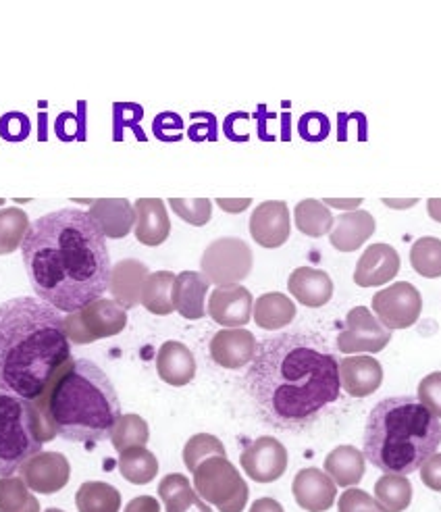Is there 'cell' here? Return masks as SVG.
<instances>
[{
  "instance_id": "cell-35",
  "label": "cell",
  "mask_w": 441,
  "mask_h": 512,
  "mask_svg": "<svg viewBox=\"0 0 441 512\" xmlns=\"http://www.w3.org/2000/svg\"><path fill=\"white\" fill-rule=\"evenodd\" d=\"M30 217L17 207L0 209V256L13 254L21 248L25 236L30 232Z\"/></svg>"
},
{
  "instance_id": "cell-52",
  "label": "cell",
  "mask_w": 441,
  "mask_h": 512,
  "mask_svg": "<svg viewBox=\"0 0 441 512\" xmlns=\"http://www.w3.org/2000/svg\"><path fill=\"white\" fill-rule=\"evenodd\" d=\"M419 200L417 198H410V200H389V198H383V204H387V207H394V209H408V207H414Z\"/></svg>"
},
{
  "instance_id": "cell-17",
  "label": "cell",
  "mask_w": 441,
  "mask_h": 512,
  "mask_svg": "<svg viewBox=\"0 0 441 512\" xmlns=\"http://www.w3.org/2000/svg\"><path fill=\"white\" fill-rule=\"evenodd\" d=\"M342 390L352 398H367L383 383V367L369 354L346 356L340 361Z\"/></svg>"
},
{
  "instance_id": "cell-24",
  "label": "cell",
  "mask_w": 441,
  "mask_h": 512,
  "mask_svg": "<svg viewBox=\"0 0 441 512\" xmlns=\"http://www.w3.org/2000/svg\"><path fill=\"white\" fill-rule=\"evenodd\" d=\"M209 279L198 271H184L175 277L173 284V306L175 311L190 321H198L206 315V294H209Z\"/></svg>"
},
{
  "instance_id": "cell-50",
  "label": "cell",
  "mask_w": 441,
  "mask_h": 512,
  "mask_svg": "<svg viewBox=\"0 0 441 512\" xmlns=\"http://www.w3.org/2000/svg\"><path fill=\"white\" fill-rule=\"evenodd\" d=\"M248 512H285L275 498H258Z\"/></svg>"
},
{
  "instance_id": "cell-40",
  "label": "cell",
  "mask_w": 441,
  "mask_h": 512,
  "mask_svg": "<svg viewBox=\"0 0 441 512\" xmlns=\"http://www.w3.org/2000/svg\"><path fill=\"white\" fill-rule=\"evenodd\" d=\"M173 213L194 227H202L213 217V202L209 198H169Z\"/></svg>"
},
{
  "instance_id": "cell-54",
  "label": "cell",
  "mask_w": 441,
  "mask_h": 512,
  "mask_svg": "<svg viewBox=\"0 0 441 512\" xmlns=\"http://www.w3.org/2000/svg\"><path fill=\"white\" fill-rule=\"evenodd\" d=\"M3 204H5V198H0V207H3Z\"/></svg>"
},
{
  "instance_id": "cell-2",
  "label": "cell",
  "mask_w": 441,
  "mask_h": 512,
  "mask_svg": "<svg viewBox=\"0 0 441 512\" xmlns=\"http://www.w3.org/2000/svg\"><path fill=\"white\" fill-rule=\"evenodd\" d=\"M244 383L265 423L298 431L340 398V361L313 336L281 334L258 342Z\"/></svg>"
},
{
  "instance_id": "cell-41",
  "label": "cell",
  "mask_w": 441,
  "mask_h": 512,
  "mask_svg": "<svg viewBox=\"0 0 441 512\" xmlns=\"http://www.w3.org/2000/svg\"><path fill=\"white\" fill-rule=\"evenodd\" d=\"M417 400L427 408L431 415L441 419V371L429 373L417 390Z\"/></svg>"
},
{
  "instance_id": "cell-3",
  "label": "cell",
  "mask_w": 441,
  "mask_h": 512,
  "mask_svg": "<svg viewBox=\"0 0 441 512\" xmlns=\"http://www.w3.org/2000/svg\"><path fill=\"white\" fill-rule=\"evenodd\" d=\"M71 358L61 313L40 298L0 304V390L34 402Z\"/></svg>"
},
{
  "instance_id": "cell-25",
  "label": "cell",
  "mask_w": 441,
  "mask_h": 512,
  "mask_svg": "<svg viewBox=\"0 0 441 512\" xmlns=\"http://www.w3.org/2000/svg\"><path fill=\"white\" fill-rule=\"evenodd\" d=\"M157 373L173 388H184L196 377V358L192 350L175 340L165 342L157 354Z\"/></svg>"
},
{
  "instance_id": "cell-20",
  "label": "cell",
  "mask_w": 441,
  "mask_h": 512,
  "mask_svg": "<svg viewBox=\"0 0 441 512\" xmlns=\"http://www.w3.org/2000/svg\"><path fill=\"white\" fill-rule=\"evenodd\" d=\"M88 215L96 221L105 238L121 240L136 227V209L127 198H100L90 202Z\"/></svg>"
},
{
  "instance_id": "cell-37",
  "label": "cell",
  "mask_w": 441,
  "mask_h": 512,
  "mask_svg": "<svg viewBox=\"0 0 441 512\" xmlns=\"http://www.w3.org/2000/svg\"><path fill=\"white\" fill-rule=\"evenodd\" d=\"M150 440V429L148 423L140 415H121L113 433H111V442L117 452H123L127 448H138L146 446Z\"/></svg>"
},
{
  "instance_id": "cell-31",
  "label": "cell",
  "mask_w": 441,
  "mask_h": 512,
  "mask_svg": "<svg viewBox=\"0 0 441 512\" xmlns=\"http://www.w3.org/2000/svg\"><path fill=\"white\" fill-rule=\"evenodd\" d=\"M119 473L134 485H146L159 475V460L146 446L127 448L119 452Z\"/></svg>"
},
{
  "instance_id": "cell-19",
  "label": "cell",
  "mask_w": 441,
  "mask_h": 512,
  "mask_svg": "<svg viewBox=\"0 0 441 512\" xmlns=\"http://www.w3.org/2000/svg\"><path fill=\"white\" fill-rule=\"evenodd\" d=\"M292 492L296 504L306 512H325L335 504L337 485L325 471L308 467L294 477Z\"/></svg>"
},
{
  "instance_id": "cell-16",
  "label": "cell",
  "mask_w": 441,
  "mask_h": 512,
  "mask_svg": "<svg viewBox=\"0 0 441 512\" xmlns=\"http://www.w3.org/2000/svg\"><path fill=\"white\" fill-rule=\"evenodd\" d=\"M400 271V254L389 244H371L356 263L354 284L360 288H375L392 281Z\"/></svg>"
},
{
  "instance_id": "cell-33",
  "label": "cell",
  "mask_w": 441,
  "mask_h": 512,
  "mask_svg": "<svg viewBox=\"0 0 441 512\" xmlns=\"http://www.w3.org/2000/svg\"><path fill=\"white\" fill-rule=\"evenodd\" d=\"M75 506L80 512H119L121 494L105 481H86L75 494Z\"/></svg>"
},
{
  "instance_id": "cell-46",
  "label": "cell",
  "mask_w": 441,
  "mask_h": 512,
  "mask_svg": "<svg viewBox=\"0 0 441 512\" xmlns=\"http://www.w3.org/2000/svg\"><path fill=\"white\" fill-rule=\"evenodd\" d=\"M154 132L163 140H175L181 132V119L173 113H163L157 121H154Z\"/></svg>"
},
{
  "instance_id": "cell-6",
  "label": "cell",
  "mask_w": 441,
  "mask_h": 512,
  "mask_svg": "<svg viewBox=\"0 0 441 512\" xmlns=\"http://www.w3.org/2000/svg\"><path fill=\"white\" fill-rule=\"evenodd\" d=\"M34 402L0 390V477L19 473L25 460L42 452V444L55 440Z\"/></svg>"
},
{
  "instance_id": "cell-29",
  "label": "cell",
  "mask_w": 441,
  "mask_h": 512,
  "mask_svg": "<svg viewBox=\"0 0 441 512\" xmlns=\"http://www.w3.org/2000/svg\"><path fill=\"white\" fill-rule=\"evenodd\" d=\"M252 319L258 327L267 331L283 329L296 319V304L281 292H267L261 298H256Z\"/></svg>"
},
{
  "instance_id": "cell-8",
  "label": "cell",
  "mask_w": 441,
  "mask_h": 512,
  "mask_svg": "<svg viewBox=\"0 0 441 512\" xmlns=\"http://www.w3.org/2000/svg\"><path fill=\"white\" fill-rule=\"evenodd\" d=\"M63 321L69 342L82 346L121 334L127 325V313L115 300L98 298L84 309L69 313Z\"/></svg>"
},
{
  "instance_id": "cell-13",
  "label": "cell",
  "mask_w": 441,
  "mask_h": 512,
  "mask_svg": "<svg viewBox=\"0 0 441 512\" xmlns=\"http://www.w3.org/2000/svg\"><path fill=\"white\" fill-rule=\"evenodd\" d=\"M19 477L32 492L57 494L69 483L71 465L61 452H38L21 465Z\"/></svg>"
},
{
  "instance_id": "cell-4",
  "label": "cell",
  "mask_w": 441,
  "mask_h": 512,
  "mask_svg": "<svg viewBox=\"0 0 441 512\" xmlns=\"http://www.w3.org/2000/svg\"><path fill=\"white\" fill-rule=\"evenodd\" d=\"M34 406L59 438L88 446L111 440L123 415L113 381L88 358H69Z\"/></svg>"
},
{
  "instance_id": "cell-18",
  "label": "cell",
  "mask_w": 441,
  "mask_h": 512,
  "mask_svg": "<svg viewBox=\"0 0 441 512\" xmlns=\"http://www.w3.org/2000/svg\"><path fill=\"white\" fill-rule=\"evenodd\" d=\"M256 346L254 334L244 327L221 329L211 340V358L223 369H242L252 363Z\"/></svg>"
},
{
  "instance_id": "cell-49",
  "label": "cell",
  "mask_w": 441,
  "mask_h": 512,
  "mask_svg": "<svg viewBox=\"0 0 441 512\" xmlns=\"http://www.w3.org/2000/svg\"><path fill=\"white\" fill-rule=\"evenodd\" d=\"M362 200H365V198H350V200H340V198H323V204H325V207L346 209V213H348V211L358 209L360 204H362Z\"/></svg>"
},
{
  "instance_id": "cell-28",
  "label": "cell",
  "mask_w": 441,
  "mask_h": 512,
  "mask_svg": "<svg viewBox=\"0 0 441 512\" xmlns=\"http://www.w3.org/2000/svg\"><path fill=\"white\" fill-rule=\"evenodd\" d=\"M367 471V456L354 446H337L325 458V473L335 485L352 488Z\"/></svg>"
},
{
  "instance_id": "cell-12",
  "label": "cell",
  "mask_w": 441,
  "mask_h": 512,
  "mask_svg": "<svg viewBox=\"0 0 441 512\" xmlns=\"http://www.w3.org/2000/svg\"><path fill=\"white\" fill-rule=\"evenodd\" d=\"M288 450L273 438V435H263L244 448L240 454V465L244 473L256 483H273L283 473L288 471Z\"/></svg>"
},
{
  "instance_id": "cell-9",
  "label": "cell",
  "mask_w": 441,
  "mask_h": 512,
  "mask_svg": "<svg viewBox=\"0 0 441 512\" xmlns=\"http://www.w3.org/2000/svg\"><path fill=\"white\" fill-rule=\"evenodd\" d=\"M254 256L250 246L240 238H219L204 250L200 269L209 284L233 286L244 281L252 271Z\"/></svg>"
},
{
  "instance_id": "cell-26",
  "label": "cell",
  "mask_w": 441,
  "mask_h": 512,
  "mask_svg": "<svg viewBox=\"0 0 441 512\" xmlns=\"http://www.w3.org/2000/svg\"><path fill=\"white\" fill-rule=\"evenodd\" d=\"M288 290L308 309H321L333 296V281L321 269L298 267L288 279Z\"/></svg>"
},
{
  "instance_id": "cell-48",
  "label": "cell",
  "mask_w": 441,
  "mask_h": 512,
  "mask_svg": "<svg viewBox=\"0 0 441 512\" xmlns=\"http://www.w3.org/2000/svg\"><path fill=\"white\" fill-rule=\"evenodd\" d=\"M217 204H219V209H223L225 213L238 215L250 207L252 198H217Z\"/></svg>"
},
{
  "instance_id": "cell-38",
  "label": "cell",
  "mask_w": 441,
  "mask_h": 512,
  "mask_svg": "<svg viewBox=\"0 0 441 512\" xmlns=\"http://www.w3.org/2000/svg\"><path fill=\"white\" fill-rule=\"evenodd\" d=\"M410 265L427 279L441 277V240L427 236L414 242L410 248Z\"/></svg>"
},
{
  "instance_id": "cell-11",
  "label": "cell",
  "mask_w": 441,
  "mask_h": 512,
  "mask_svg": "<svg viewBox=\"0 0 441 512\" xmlns=\"http://www.w3.org/2000/svg\"><path fill=\"white\" fill-rule=\"evenodd\" d=\"M392 342V331L367 309L356 306L346 317V329L337 336V348L344 354H377Z\"/></svg>"
},
{
  "instance_id": "cell-30",
  "label": "cell",
  "mask_w": 441,
  "mask_h": 512,
  "mask_svg": "<svg viewBox=\"0 0 441 512\" xmlns=\"http://www.w3.org/2000/svg\"><path fill=\"white\" fill-rule=\"evenodd\" d=\"M175 273L171 271H157L150 273L144 290H142V302L144 309L152 315L167 317L175 311L173 306V284H175Z\"/></svg>"
},
{
  "instance_id": "cell-51",
  "label": "cell",
  "mask_w": 441,
  "mask_h": 512,
  "mask_svg": "<svg viewBox=\"0 0 441 512\" xmlns=\"http://www.w3.org/2000/svg\"><path fill=\"white\" fill-rule=\"evenodd\" d=\"M427 211H429V217L437 223H441V198H429L427 200Z\"/></svg>"
},
{
  "instance_id": "cell-15",
  "label": "cell",
  "mask_w": 441,
  "mask_h": 512,
  "mask_svg": "<svg viewBox=\"0 0 441 512\" xmlns=\"http://www.w3.org/2000/svg\"><path fill=\"white\" fill-rule=\"evenodd\" d=\"M254 298L242 284L221 286L209 298V315L223 329H238L250 323Z\"/></svg>"
},
{
  "instance_id": "cell-10",
  "label": "cell",
  "mask_w": 441,
  "mask_h": 512,
  "mask_svg": "<svg viewBox=\"0 0 441 512\" xmlns=\"http://www.w3.org/2000/svg\"><path fill=\"white\" fill-rule=\"evenodd\" d=\"M421 311V292L408 284V281H396V284L373 296V313L377 315L379 323L389 331L412 327L419 321Z\"/></svg>"
},
{
  "instance_id": "cell-43",
  "label": "cell",
  "mask_w": 441,
  "mask_h": 512,
  "mask_svg": "<svg viewBox=\"0 0 441 512\" xmlns=\"http://www.w3.org/2000/svg\"><path fill=\"white\" fill-rule=\"evenodd\" d=\"M0 136L9 142H21L30 136V119L23 113H7L0 119Z\"/></svg>"
},
{
  "instance_id": "cell-47",
  "label": "cell",
  "mask_w": 441,
  "mask_h": 512,
  "mask_svg": "<svg viewBox=\"0 0 441 512\" xmlns=\"http://www.w3.org/2000/svg\"><path fill=\"white\" fill-rule=\"evenodd\" d=\"M125 512H161V504L152 496H138L125 506Z\"/></svg>"
},
{
  "instance_id": "cell-32",
  "label": "cell",
  "mask_w": 441,
  "mask_h": 512,
  "mask_svg": "<svg viewBox=\"0 0 441 512\" xmlns=\"http://www.w3.org/2000/svg\"><path fill=\"white\" fill-rule=\"evenodd\" d=\"M294 219L298 232H302L308 238H323L325 234H331L333 229V213L329 207H325L323 200L306 198L296 204Z\"/></svg>"
},
{
  "instance_id": "cell-7",
  "label": "cell",
  "mask_w": 441,
  "mask_h": 512,
  "mask_svg": "<svg viewBox=\"0 0 441 512\" xmlns=\"http://www.w3.org/2000/svg\"><path fill=\"white\" fill-rule=\"evenodd\" d=\"M194 490L198 496L219 512H242L248 504V483L227 456H211L196 467Z\"/></svg>"
},
{
  "instance_id": "cell-1",
  "label": "cell",
  "mask_w": 441,
  "mask_h": 512,
  "mask_svg": "<svg viewBox=\"0 0 441 512\" xmlns=\"http://www.w3.org/2000/svg\"><path fill=\"white\" fill-rule=\"evenodd\" d=\"M21 256L36 296L59 313L80 311L109 290L107 238L86 211L61 209L34 221Z\"/></svg>"
},
{
  "instance_id": "cell-23",
  "label": "cell",
  "mask_w": 441,
  "mask_h": 512,
  "mask_svg": "<svg viewBox=\"0 0 441 512\" xmlns=\"http://www.w3.org/2000/svg\"><path fill=\"white\" fill-rule=\"evenodd\" d=\"M377 229L375 217L369 211H348L335 219L329 234V242L340 252H354L365 244Z\"/></svg>"
},
{
  "instance_id": "cell-36",
  "label": "cell",
  "mask_w": 441,
  "mask_h": 512,
  "mask_svg": "<svg viewBox=\"0 0 441 512\" xmlns=\"http://www.w3.org/2000/svg\"><path fill=\"white\" fill-rule=\"evenodd\" d=\"M0 512H40V502L21 477H0Z\"/></svg>"
},
{
  "instance_id": "cell-14",
  "label": "cell",
  "mask_w": 441,
  "mask_h": 512,
  "mask_svg": "<svg viewBox=\"0 0 441 512\" xmlns=\"http://www.w3.org/2000/svg\"><path fill=\"white\" fill-rule=\"evenodd\" d=\"M290 209L283 200L258 204L250 215V236L263 248H279L290 238Z\"/></svg>"
},
{
  "instance_id": "cell-39",
  "label": "cell",
  "mask_w": 441,
  "mask_h": 512,
  "mask_svg": "<svg viewBox=\"0 0 441 512\" xmlns=\"http://www.w3.org/2000/svg\"><path fill=\"white\" fill-rule=\"evenodd\" d=\"M211 456H227L223 442L211 433L192 435V438L186 444V448H184V463H186L188 471L194 473L202 460L211 458Z\"/></svg>"
},
{
  "instance_id": "cell-42",
  "label": "cell",
  "mask_w": 441,
  "mask_h": 512,
  "mask_svg": "<svg viewBox=\"0 0 441 512\" xmlns=\"http://www.w3.org/2000/svg\"><path fill=\"white\" fill-rule=\"evenodd\" d=\"M337 510L340 512H385L383 506L365 490L348 488L342 498L337 500Z\"/></svg>"
},
{
  "instance_id": "cell-21",
  "label": "cell",
  "mask_w": 441,
  "mask_h": 512,
  "mask_svg": "<svg viewBox=\"0 0 441 512\" xmlns=\"http://www.w3.org/2000/svg\"><path fill=\"white\" fill-rule=\"evenodd\" d=\"M150 271L142 261L136 259H123L111 269L109 277V290L113 300L121 304L123 309H134L142 302V290L148 279Z\"/></svg>"
},
{
  "instance_id": "cell-44",
  "label": "cell",
  "mask_w": 441,
  "mask_h": 512,
  "mask_svg": "<svg viewBox=\"0 0 441 512\" xmlns=\"http://www.w3.org/2000/svg\"><path fill=\"white\" fill-rule=\"evenodd\" d=\"M298 130H300V136L304 140L319 142V140L327 138L329 123L321 113H306L298 123Z\"/></svg>"
},
{
  "instance_id": "cell-27",
  "label": "cell",
  "mask_w": 441,
  "mask_h": 512,
  "mask_svg": "<svg viewBox=\"0 0 441 512\" xmlns=\"http://www.w3.org/2000/svg\"><path fill=\"white\" fill-rule=\"evenodd\" d=\"M159 498L165 502V512H213L206 504L186 475L171 473L159 483Z\"/></svg>"
},
{
  "instance_id": "cell-22",
  "label": "cell",
  "mask_w": 441,
  "mask_h": 512,
  "mask_svg": "<svg viewBox=\"0 0 441 512\" xmlns=\"http://www.w3.org/2000/svg\"><path fill=\"white\" fill-rule=\"evenodd\" d=\"M136 229L134 234L144 246H161L171 234V221L161 198H140L134 204Z\"/></svg>"
},
{
  "instance_id": "cell-45",
  "label": "cell",
  "mask_w": 441,
  "mask_h": 512,
  "mask_svg": "<svg viewBox=\"0 0 441 512\" xmlns=\"http://www.w3.org/2000/svg\"><path fill=\"white\" fill-rule=\"evenodd\" d=\"M419 471H421V481L429 490L441 492V454L435 452Z\"/></svg>"
},
{
  "instance_id": "cell-5",
  "label": "cell",
  "mask_w": 441,
  "mask_h": 512,
  "mask_svg": "<svg viewBox=\"0 0 441 512\" xmlns=\"http://www.w3.org/2000/svg\"><path fill=\"white\" fill-rule=\"evenodd\" d=\"M441 423L410 396L381 400L365 429V456L387 475H412L437 452Z\"/></svg>"
},
{
  "instance_id": "cell-34",
  "label": "cell",
  "mask_w": 441,
  "mask_h": 512,
  "mask_svg": "<svg viewBox=\"0 0 441 512\" xmlns=\"http://www.w3.org/2000/svg\"><path fill=\"white\" fill-rule=\"evenodd\" d=\"M375 500L385 512H404L412 502V483L404 475H383L375 481Z\"/></svg>"
},
{
  "instance_id": "cell-53",
  "label": "cell",
  "mask_w": 441,
  "mask_h": 512,
  "mask_svg": "<svg viewBox=\"0 0 441 512\" xmlns=\"http://www.w3.org/2000/svg\"><path fill=\"white\" fill-rule=\"evenodd\" d=\"M46 512H63V510H59V508H48Z\"/></svg>"
}]
</instances>
